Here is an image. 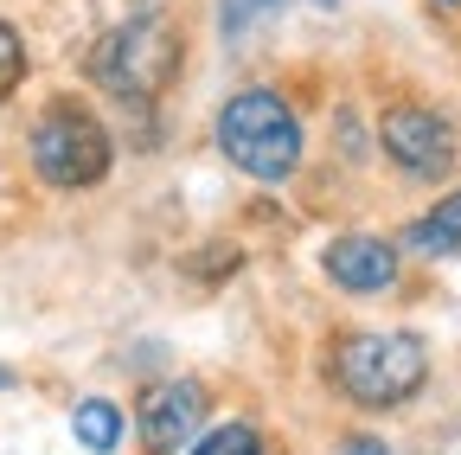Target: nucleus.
<instances>
[{"instance_id": "nucleus-14", "label": "nucleus", "mask_w": 461, "mask_h": 455, "mask_svg": "<svg viewBox=\"0 0 461 455\" xmlns=\"http://www.w3.org/2000/svg\"><path fill=\"white\" fill-rule=\"evenodd\" d=\"M7 385H14V372H7V366H0V391H7Z\"/></svg>"}, {"instance_id": "nucleus-9", "label": "nucleus", "mask_w": 461, "mask_h": 455, "mask_svg": "<svg viewBox=\"0 0 461 455\" xmlns=\"http://www.w3.org/2000/svg\"><path fill=\"white\" fill-rule=\"evenodd\" d=\"M71 430L90 455H115L122 449V411L109 405V397H84V405L71 411Z\"/></svg>"}, {"instance_id": "nucleus-5", "label": "nucleus", "mask_w": 461, "mask_h": 455, "mask_svg": "<svg viewBox=\"0 0 461 455\" xmlns=\"http://www.w3.org/2000/svg\"><path fill=\"white\" fill-rule=\"evenodd\" d=\"M378 141H384V154L403 167V174H417V180H442L455 167V129L436 116V109H423V103L384 109Z\"/></svg>"}, {"instance_id": "nucleus-8", "label": "nucleus", "mask_w": 461, "mask_h": 455, "mask_svg": "<svg viewBox=\"0 0 461 455\" xmlns=\"http://www.w3.org/2000/svg\"><path fill=\"white\" fill-rule=\"evenodd\" d=\"M403 244L423 250V257H455V250H461V193H448L442 205H429L423 218H411Z\"/></svg>"}, {"instance_id": "nucleus-1", "label": "nucleus", "mask_w": 461, "mask_h": 455, "mask_svg": "<svg viewBox=\"0 0 461 455\" xmlns=\"http://www.w3.org/2000/svg\"><path fill=\"white\" fill-rule=\"evenodd\" d=\"M218 148L250 180H288L302 167V123L276 90H238L218 109Z\"/></svg>"}, {"instance_id": "nucleus-12", "label": "nucleus", "mask_w": 461, "mask_h": 455, "mask_svg": "<svg viewBox=\"0 0 461 455\" xmlns=\"http://www.w3.org/2000/svg\"><path fill=\"white\" fill-rule=\"evenodd\" d=\"M276 0H224V32H238L244 20H257V14H269Z\"/></svg>"}, {"instance_id": "nucleus-3", "label": "nucleus", "mask_w": 461, "mask_h": 455, "mask_svg": "<svg viewBox=\"0 0 461 455\" xmlns=\"http://www.w3.org/2000/svg\"><path fill=\"white\" fill-rule=\"evenodd\" d=\"M173 71H180V39L160 20H129L90 51V77L122 103H154L173 84Z\"/></svg>"}, {"instance_id": "nucleus-13", "label": "nucleus", "mask_w": 461, "mask_h": 455, "mask_svg": "<svg viewBox=\"0 0 461 455\" xmlns=\"http://www.w3.org/2000/svg\"><path fill=\"white\" fill-rule=\"evenodd\" d=\"M346 455H391L378 436H353V442H346Z\"/></svg>"}, {"instance_id": "nucleus-7", "label": "nucleus", "mask_w": 461, "mask_h": 455, "mask_svg": "<svg viewBox=\"0 0 461 455\" xmlns=\"http://www.w3.org/2000/svg\"><path fill=\"white\" fill-rule=\"evenodd\" d=\"M321 263H327V276L339 282L346 296H378V289H391V282H397V250H391L384 238H366V232L333 238Z\"/></svg>"}, {"instance_id": "nucleus-2", "label": "nucleus", "mask_w": 461, "mask_h": 455, "mask_svg": "<svg viewBox=\"0 0 461 455\" xmlns=\"http://www.w3.org/2000/svg\"><path fill=\"white\" fill-rule=\"evenodd\" d=\"M333 378L353 405L391 411L403 397H417V385L429 378V353L417 333H353L333 353Z\"/></svg>"}, {"instance_id": "nucleus-6", "label": "nucleus", "mask_w": 461, "mask_h": 455, "mask_svg": "<svg viewBox=\"0 0 461 455\" xmlns=\"http://www.w3.org/2000/svg\"><path fill=\"white\" fill-rule=\"evenodd\" d=\"M199 417H205V391L193 378H167V385H154L141 397V442L154 455H173V449L193 442Z\"/></svg>"}, {"instance_id": "nucleus-4", "label": "nucleus", "mask_w": 461, "mask_h": 455, "mask_svg": "<svg viewBox=\"0 0 461 455\" xmlns=\"http://www.w3.org/2000/svg\"><path fill=\"white\" fill-rule=\"evenodd\" d=\"M32 167L45 187H96L109 174V129L77 103H58L32 129Z\"/></svg>"}, {"instance_id": "nucleus-11", "label": "nucleus", "mask_w": 461, "mask_h": 455, "mask_svg": "<svg viewBox=\"0 0 461 455\" xmlns=\"http://www.w3.org/2000/svg\"><path fill=\"white\" fill-rule=\"evenodd\" d=\"M20 77H26V39H20L7 20H0V103L20 90Z\"/></svg>"}, {"instance_id": "nucleus-10", "label": "nucleus", "mask_w": 461, "mask_h": 455, "mask_svg": "<svg viewBox=\"0 0 461 455\" xmlns=\"http://www.w3.org/2000/svg\"><path fill=\"white\" fill-rule=\"evenodd\" d=\"M193 455H263V436L250 423H218L212 436L193 442Z\"/></svg>"}]
</instances>
